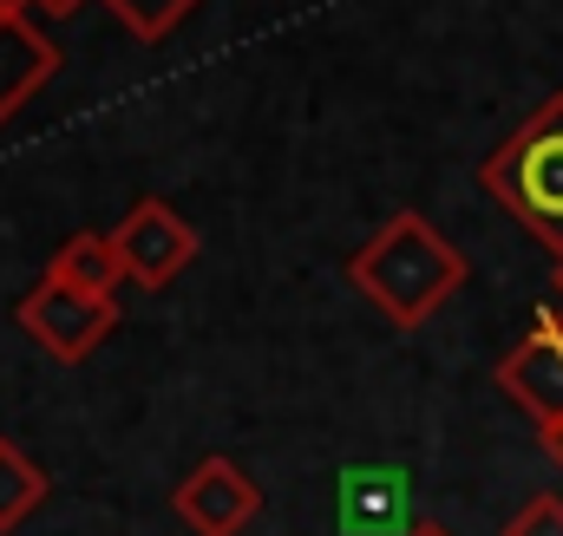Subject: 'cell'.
Here are the masks:
<instances>
[{
    "label": "cell",
    "mask_w": 563,
    "mask_h": 536,
    "mask_svg": "<svg viewBox=\"0 0 563 536\" xmlns=\"http://www.w3.org/2000/svg\"><path fill=\"white\" fill-rule=\"evenodd\" d=\"M112 243H119V256H125V275L139 281V288H170L184 268L197 263V230L164 203V197H139L132 210H125V223L112 230Z\"/></svg>",
    "instance_id": "obj_5"
},
{
    "label": "cell",
    "mask_w": 563,
    "mask_h": 536,
    "mask_svg": "<svg viewBox=\"0 0 563 536\" xmlns=\"http://www.w3.org/2000/svg\"><path fill=\"white\" fill-rule=\"evenodd\" d=\"M505 536H563V498H531L511 524H505Z\"/></svg>",
    "instance_id": "obj_11"
},
{
    "label": "cell",
    "mask_w": 563,
    "mask_h": 536,
    "mask_svg": "<svg viewBox=\"0 0 563 536\" xmlns=\"http://www.w3.org/2000/svg\"><path fill=\"white\" fill-rule=\"evenodd\" d=\"M20 7H26V13H53V20H66L79 0H20Z\"/></svg>",
    "instance_id": "obj_12"
},
{
    "label": "cell",
    "mask_w": 563,
    "mask_h": 536,
    "mask_svg": "<svg viewBox=\"0 0 563 536\" xmlns=\"http://www.w3.org/2000/svg\"><path fill=\"white\" fill-rule=\"evenodd\" d=\"M558 301H563V256H558Z\"/></svg>",
    "instance_id": "obj_15"
},
{
    "label": "cell",
    "mask_w": 563,
    "mask_h": 536,
    "mask_svg": "<svg viewBox=\"0 0 563 536\" xmlns=\"http://www.w3.org/2000/svg\"><path fill=\"white\" fill-rule=\"evenodd\" d=\"M498 387L544 438H558L563 432V321H538L498 360Z\"/></svg>",
    "instance_id": "obj_6"
},
{
    "label": "cell",
    "mask_w": 563,
    "mask_h": 536,
    "mask_svg": "<svg viewBox=\"0 0 563 536\" xmlns=\"http://www.w3.org/2000/svg\"><path fill=\"white\" fill-rule=\"evenodd\" d=\"M354 288L374 301V314L387 321V327H420L432 321L459 288H465V249L445 236V230H432L420 210H394L361 249H354Z\"/></svg>",
    "instance_id": "obj_1"
},
{
    "label": "cell",
    "mask_w": 563,
    "mask_h": 536,
    "mask_svg": "<svg viewBox=\"0 0 563 536\" xmlns=\"http://www.w3.org/2000/svg\"><path fill=\"white\" fill-rule=\"evenodd\" d=\"M544 445H551V451H558V458H563V432H558V438H544Z\"/></svg>",
    "instance_id": "obj_14"
},
{
    "label": "cell",
    "mask_w": 563,
    "mask_h": 536,
    "mask_svg": "<svg viewBox=\"0 0 563 536\" xmlns=\"http://www.w3.org/2000/svg\"><path fill=\"white\" fill-rule=\"evenodd\" d=\"M46 491H53V478L40 471V458H33L26 445L0 438V536L20 531V524L46 504Z\"/></svg>",
    "instance_id": "obj_9"
},
{
    "label": "cell",
    "mask_w": 563,
    "mask_h": 536,
    "mask_svg": "<svg viewBox=\"0 0 563 536\" xmlns=\"http://www.w3.org/2000/svg\"><path fill=\"white\" fill-rule=\"evenodd\" d=\"M407 536H452V531H445V524H413Z\"/></svg>",
    "instance_id": "obj_13"
},
{
    "label": "cell",
    "mask_w": 563,
    "mask_h": 536,
    "mask_svg": "<svg viewBox=\"0 0 563 536\" xmlns=\"http://www.w3.org/2000/svg\"><path fill=\"white\" fill-rule=\"evenodd\" d=\"M478 183L544 243L563 256V92L544 99L492 157L478 164Z\"/></svg>",
    "instance_id": "obj_2"
},
{
    "label": "cell",
    "mask_w": 563,
    "mask_h": 536,
    "mask_svg": "<svg viewBox=\"0 0 563 536\" xmlns=\"http://www.w3.org/2000/svg\"><path fill=\"white\" fill-rule=\"evenodd\" d=\"M13 321H20V334L26 340H40L53 360H66V367H79L112 327H119V301L112 294H79V288H59V281H33L26 294H20V308H13Z\"/></svg>",
    "instance_id": "obj_3"
},
{
    "label": "cell",
    "mask_w": 563,
    "mask_h": 536,
    "mask_svg": "<svg viewBox=\"0 0 563 536\" xmlns=\"http://www.w3.org/2000/svg\"><path fill=\"white\" fill-rule=\"evenodd\" d=\"M203 0H106V13L139 40V46H157V40H170L190 13H197Z\"/></svg>",
    "instance_id": "obj_10"
},
{
    "label": "cell",
    "mask_w": 563,
    "mask_h": 536,
    "mask_svg": "<svg viewBox=\"0 0 563 536\" xmlns=\"http://www.w3.org/2000/svg\"><path fill=\"white\" fill-rule=\"evenodd\" d=\"M59 72V46L33 26V13H0V125Z\"/></svg>",
    "instance_id": "obj_7"
},
{
    "label": "cell",
    "mask_w": 563,
    "mask_h": 536,
    "mask_svg": "<svg viewBox=\"0 0 563 536\" xmlns=\"http://www.w3.org/2000/svg\"><path fill=\"white\" fill-rule=\"evenodd\" d=\"M46 281L79 288V294H119V281H125V256H119L112 230H73V236L46 256Z\"/></svg>",
    "instance_id": "obj_8"
},
{
    "label": "cell",
    "mask_w": 563,
    "mask_h": 536,
    "mask_svg": "<svg viewBox=\"0 0 563 536\" xmlns=\"http://www.w3.org/2000/svg\"><path fill=\"white\" fill-rule=\"evenodd\" d=\"M170 511H177L197 536H243L256 524V511H263V491H256V478H250L236 458L210 451V458H197V465L177 478Z\"/></svg>",
    "instance_id": "obj_4"
}]
</instances>
